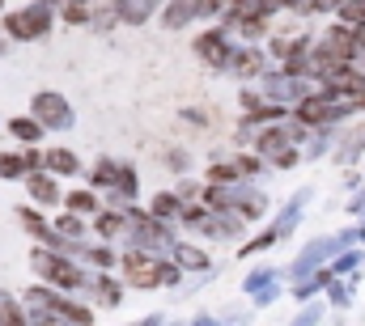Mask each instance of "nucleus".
I'll return each mask as SVG.
<instances>
[{
  "instance_id": "nucleus-5",
  "label": "nucleus",
  "mask_w": 365,
  "mask_h": 326,
  "mask_svg": "<svg viewBox=\"0 0 365 326\" xmlns=\"http://www.w3.org/2000/svg\"><path fill=\"white\" fill-rule=\"evenodd\" d=\"M47 162L56 165V169H60V174H68V169H73V165H77V162H73V157H68V153H51V157H47Z\"/></svg>"
},
{
  "instance_id": "nucleus-2",
  "label": "nucleus",
  "mask_w": 365,
  "mask_h": 326,
  "mask_svg": "<svg viewBox=\"0 0 365 326\" xmlns=\"http://www.w3.org/2000/svg\"><path fill=\"white\" fill-rule=\"evenodd\" d=\"M123 267H128V275H132V284H158V280H162V275H158L162 267H153V263H145L140 254H128V258H123Z\"/></svg>"
},
{
  "instance_id": "nucleus-4",
  "label": "nucleus",
  "mask_w": 365,
  "mask_h": 326,
  "mask_svg": "<svg viewBox=\"0 0 365 326\" xmlns=\"http://www.w3.org/2000/svg\"><path fill=\"white\" fill-rule=\"evenodd\" d=\"M56 102H60V98H38V115H43V119H64V110H60Z\"/></svg>"
},
{
  "instance_id": "nucleus-10",
  "label": "nucleus",
  "mask_w": 365,
  "mask_h": 326,
  "mask_svg": "<svg viewBox=\"0 0 365 326\" xmlns=\"http://www.w3.org/2000/svg\"><path fill=\"white\" fill-rule=\"evenodd\" d=\"M13 127H17V132H21L26 140H34V132H38V127H34V123H26V119H21V123H13Z\"/></svg>"
},
{
  "instance_id": "nucleus-9",
  "label": "nucleus",
  "mask_w": 365,
  "mask_h": 326,
  "mask_svg": "<svg viewBox=\"0 0 365 326\" xmlns=\"http://www.w3.org/2000/svg\"><path fill=\"white\" fill-rule=\"evenodd\" d=\"M68 204H73V208H77V212H81V208H93V195H73V199H68Z\"/></svg>"
},
{
  "instance_id": "nucleus-7",
  "label": "nucleus",
  "mask_w": 365,
  "mask_h": 326,
  "mask_svg": "<svg viewBox=\"0 0 365 326\" xmlns=\"http://www.w3.org/2000/svg\"><path fill=\"white\" fill-rule=\"evenodd\" d=\"M17 169H21L17 157H0V174H17Z\"/></svg>"
},
{
  "instance_id": "nucleus-3",
  "label": "nucleus",
  "mask_w": 365,
  "mask_h": 326,
  "mask_svg": "<svg viewBox=\"0 0 365 326\" xmlns=\"http://www.w3.org/2000/svg\"><path fill=\"white\" fill-rule=\"evenodd\" d=\"M43 21H47L43 13H17V17H9V30H17L21 38H34L43 30Z\"/></svg>"
},
{
  "instance_id": "nucleus-1",
  "label": "nucleus",
  "mask_w": 365,
  "mask_h": 326,
  "mask_svg": "<svg viewBox=\"0 0 365 326\" xmlns=\"http://www.w3.org/2000/svg\"><path fill=\"white\" fill-rule=\"evenodd\" d=\"M34 267H38L47 280H56V284H77V271H73L68 263L51 258V254H34Z\"/></svg>"
},
{
  "instance_id": "nucleus-11",
  "label": "nucleus",
  "mask_w": 365,
  "mask_h": 326,
  "mask_svg": "<svg viewBox=\"0 0 365 326\" xmlns=\"http://www.w3.org/2000/svg\"><path fill=\"white\" fill-rule=\"evenodd\" d=\"M179 258H182V263H191V267H200V263H204V258H200L195 250H179Z\"/></svg>"
},
{
  "instance_id": "nucleus-8",
  "label": "nucleus",
  "mask_w": 365,
  "mask_h": 326,
  "mask_svg": "<svg viewBox=\"0 0 365 326\" xmlns=\"http://www.w3.org/2000/svg\"><path fill=\"white\" fill-rule=\"evenodd\" d=\"M34 195H38V199H51V182H43V178H34Z\"/></svg>"
},
{
  "instance_id": "nucleus-6",
  "label": "nucleus",
  "mask_w": 365,
  "mask_h": 326,
  "mask_svg": "<svg viewBox=\"0 0 365 326\" xmlns=\"http://www.w3.org/2000/svg\"><path fill=\"white\" fill-rule=\"evenodd\" d=\"M200 51H204L208 60H221V43H212V38H204V43H200Z\"/></svg>"
}]
</instances>
